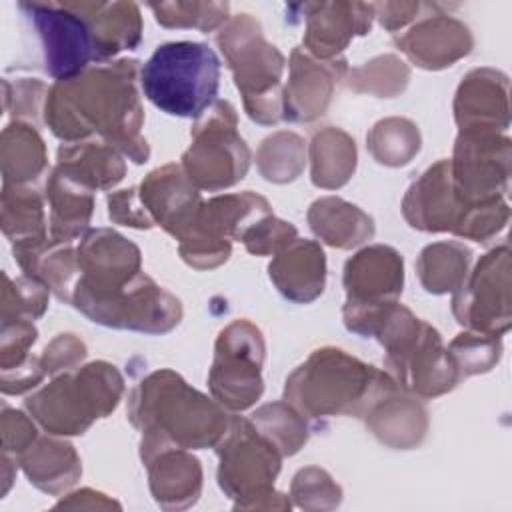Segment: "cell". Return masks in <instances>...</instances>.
<instances>
[{
	"instance_id": "cell-24",
	"label": "cell",
	"mask_w": 512,
	"mask_h": 512,
	"mask_svg": "<svg viewBox=\"0 0 512 512\" xmlns=\"http://www.w3.org/2000/svg\"><path fill=\"white\" fill-rule=\"evenodd\" d=\"M84 18L94 50L96 62H104L122 50L138 46L142 36V18L134 2H70Z\"/></svg>"
},
{
	"instance_id": "cell-44",
	"label": "cell",
	"mask_w": 512,
	"mask_h": 512,
	"mask_svg": "<svg viewBox=\"0 0 512 512\" xmlns=\"http://www.w3.org/2000/svg\"><path fill=\"white\" fill-rule=\"evenodd\" d=\"M296 228L290 222L278 220L272 214L256 222L244 236L242 242L248 252L266 256V254H278L284 246H288L296 236Z\"/></svg>"
},
{
	"instance_id": "cell-41",
	"label": "cell",
	"mask_w": 512,
	"mask_h": 512,
	"mask_svg": "<svg viewBox=\"0 0 512 512\" xmlns=\"http://www.w3.org/2000/svg\"><path fill=\"white\" fill-rule=\"evenodd\" d=\"M48 304V288L30 276L12 280L4 274L2 294V320H24L34 322L44 314Z\"/></svg>"
},
{
	"instance_id": "cell-34",
	"label": "cell",
	"mask_w": 512,
	"mask_h": 512,
	"mask_svg": "<svg viewBox=\"0 0 512 512\" xmlns=\"http://www.w3.org/2000/svg\"><path fill=\"white\" fill-rule=\"evenodd\" d=\"M312 160V182L318 188H340L344 186L356 168V146L354 140L338 130L324 128L314 134L310 142Z\"/></svg>"
},
{
	"instance_id": "cell-22",
	"label": "cell",
	"mask_w": 512,
	"mask_h": 512,
	"mask_svg": "<svg viewBox=\"0 0 512 512\" xmlns=\"http://www.w3.org/2000/svg\"><path fill=\"white\" fill-rule=\"evenodd\" d=\"M454 116L460 130L508 128V80L492 68L472 70L458 86Z\"/></svg>"
},
{
	"instance_id": "cell-45",
	"label": "cell",
	"mask_w": 512,
	"mask_h": 512,
	"mask_svg": "<svg viewBox=\"0 0 512 512\" xmlns=\"http://www.w3.org/2000/svg\"><path fill=\"white\" fill-rule=\"evenodd\" d=\"M84 356H86V346L82 340H78L74 334H60L46 346L40 362L46 374L56 376L62 370L64 372L74 370V366L80 364Z\"/></svg>"
},
{
	"instance_id": "cell-8",
	"label": "cell",
	"mask_w": 512,
	"mask_h": 512,
	"mask_svg": "<svg viewBox=\"0 0 512 512\" xmlns=\"http://www.w3.org/2000/svg\"><path fill=\"white\" fill-rule=\"evenodd\" d=\"M216 452L218 484L228 498L236 500L234 508H260V500L274 496L282 454L250 420L230 416Z\"/></svg>"
},
{
	"instance_id": "cell-20",
	"label": "cell",
	"mask_w": 512,
	"mask_h": 512,
	"mask_svg": "<svg viewBox=\"0 0 512 512\" xmlns=\"http://www.w3.org/2000/svg\"><path fill=\"white\" fill-rule=\"evenodd\" d=\"M140 200L154 224L178 238L196 216L202 198L182 166L166 164L152 170L138 188Z\"/></svg>"
},
{
	"instance_id": "cell-19",
	"label": "cell",
	"mask_w": 512,
	"mask_h": 512,
	"mask_svg": "<svg viewBox=\"0 0 512 512\" xmlns=\"http://www.w3.org/2000/svg\"><path fill=\"white\" fill-rule=\"evenodd\" d=\"M298 8L306 14L304 46L320 60H332L354 36L368 34L374 18V4L362 2H316Z\"/></svg>"
},
{
	"instance_id": "cell-21",
	"label": "cell",
	"mask_w": 512,
	"mask_h": 512,
	"mask_svg": "<svg viewBox=\"0 0 512 512\" xmlns=\"http://www.w3.org/2000/svg\"><path fill=\"white\" fill-rule=\"evenodd\" d=\"M394 44L420 68L440 70L466 56L472 46L468 26L446 14H434L414 24L406 34L396 36Z\"/></svg>"
},
{
	"instance_id": "cell-49",
	"label": "cell",
	"mask_w": 512,
	"mask_h": 512,
	"mask_svg": "<svg viewBox=\"0 0 512 512\" xmlns=\"http://www.w3.org/2000/svg\"><path fill=\"white\" fill-rule=\"evenodd\" d=\"M374 10H378L380 24L394 32L398 28H402L404 24H408L420 10L418 2H386V4H374Z\"/></svg>"
},
{
	"instance_id": "cell-47",
	"label": "cell",
	"mask_w": 512,
	"mask_h": 512,
	"mask_svg": "<svg viewBox=\"0 0 512 512\" xmlns=\"http://www.w3.org/2000/svg\"><path fill=\"white\" fill-rule=\"evenodd\" d=\"M36 440V426L32 420L18 412L10 410L6 404L2 408V452H16L20 456Z\"/></svg>"
},
{
	"instance_id": "cell-40",
	"label": "cell",
	"mask_w": 512,
	"mask_h": 512,
	"mask_svg": "<svg viewBox=\"0 0 512 512\" xmlns=\"http://www.w3.org/2000/svg\"><path fill=\"white\" fill-rule=\"evenodd\" d=\"M228 4L224 2H162L150 4L156 20L168 28H198L202 32L214 30L228 18Z\"/></svg>"
},
{
	"instance_id": "cell-1",
	"label": "cell",
	"mask_w": 512,
	"mask_h": 512,
	"mask_svg": "<svg viewBox=\"0 0 512 512\" xmlns=\"http://www.w3.org/2000/svg\"><path fill=\"white\" fill-rule=\"evenodd\" d=\"M136 74V60L100 62L76 78L52 84L44 102V120L52 134L66 142L100 134L136 164L146 162L150 150L140 134L144 110Z\"/></svg>"
},
{
	"instance_id": "cell-6",
	"label": "cell",
	"mask_w": 512,
	"mask_h": 512,
	"mask_svg": "<svg viewBox=\"0 0 512 512\" xmlns=\"http://www.w3.org/2000/svg\"><path fill=\"white\" fill-rule=\"evenodd\" d=\"M124 390L116 366L92 362L76 374H62L26 400L28 412L50 434H84L96 418L108 416Z\"/></svg>"
},
{
	"instance_id": "cell-38",
	"label": "cell",
	"mask_w": 512,
	"mask_h": 512,
	"mask_svg": "<svg viewBox=\"0 0 512 512\" xmlns=\"http://www.w3.org/2000/svg\"><path fill=\"white\" fill-rule=\"evenodd\" d=\"M258 168L270 182H290L304 168V140L294 132H276L258 148Z\"/></svg>"
},
{
	"instance_id": "cell-11",
	"label": "cell",
	"mask_w": 512,
	"mask_h": 512,
	"mask_svg": "<svg viewBox=\"0 0 512 512\" xmlns=\"http://www.w3.org/2000/svg\"><path fill=\"white\" fill-rule=\"evenodd\" d=\"M452 186L470 210L476 204L502 200L510 176V140L492 130H460L450 160Z\"/></svg>"
},
{
	"instance_id": "cell-39",
	"label": "cell",
	"mask_w": 512,
	"mask_h": 512,
	"mask_svg": "<svg viewBox=\"0 0 512 512\" xmlns=\"http://www.w3.org/2000/svg\"><path fill=\"white\" fill-rule=\"evenodd\" d=\"M408 78H410L408 66L400 58L392 54H384V56L372 58L360 68H354L350 72L348 86L354 92H372L382 98H392L406 88Z\"/></svg>"
},
{
	"instance_id": "cell-15",
	"label": "cell",
	"mask_w": 512,
	"mask_h": 512,
	"mask_svg": "<svg viewBox=\"0 0 512 512\" xmlns=\"http://www.w3.org/2000/svg\"><path fill=\"white\" fill-rule=\"evenodd\" d=\"M78 310L92 322L148 334H164L182 318L180 300L162 290L144 272L114 294L84 304Z\"/></svg>"
},
{
	"instance_id": "cell-36",
	"label": "cell",
	"mask_w": 512,
	"mask_h": 512,
	"mask_svg": "<svg viewBox=\"0 0 512 512\" xmlns=\"http://www.w3.org/2000/svg\"><path fill=\"white\" fill-rule=\"evenodd\" d=\"M250 422L280 450L282 456L296 454L308 440V426L304 416L286 400L258 408Z\"/></svg>"
},
{
	"instance_id": "cell-30",
	"label": "cell",
	"mask_w": 512,
	"mask_h": 512,
	"mask_svg": "<svg viewBox=\"0 0 512 512\" xmlns=\"http://www.w3.org/2000/svg\"><path fill=\"white\" fill-rule=\"evenodd\" d=\"M14 258L26 276L40 280L60 300L72 302V292L78 280V260L70 242H46L14 250Z\"/></svg>"
},
{
	"instance_id": "cell-42",
	"label": "cell",
	"mask_w": 512,
	"mask_h": 512,
	"mask_svg": "<svg viewBox=\"0 0 512 512\" xmlns=\"http://www.w3.org/2000/svg\"><path fill=\"white\" fill-rule=\"evenodd\" d=\"M448 352L456 362L460 374L470 376V374L486 372L498 362L502 354V342H500V336L470 330V332L458 334L450 342Z\"/></svg>"
},
{
	"instance_id": "cell-29",
	"label": "cell",
	"mask_w": 512,
	"mask_h": 512,
	"mask_svg": "<svg viewBox=\"0 0 512 512\" xmlns=\"http://www.w3.org/2000/svg\"><path fill=\"white\" fill-rule=\"evenodd\" d=\"M308 224L322 242L334 248H354L374 236L372 218L358 206L336 196L312 202Z\"/></svg>"
},
{
	"instance_id": "cell-16",
	"label": "cell",
	"mask_w": 512,
	"mask_h": 512,
	"mask_svg": "<svg viewBox=\"0 0 512 512\" xmlns=\"http://www.w3.org/2000/svg\"><path fill=\"white\" fill-rule=\"evenodd\" d=\"M404 262L390 246H368L344 266L346 304L342 314L372 310L390 302L402 292Z\"/></svg>"
},
{
	"instance_id": "cell-46",
	"label": "cell",
	"mask_w": 512,
	"mask_h": 512,
	"mask_svg": "<svg viewBox=\"0 0 512 512\" xmlns=\"http://www.w3.org/2000/svg\"><path fill=\"white\" fill-rule=\"evenodd\" d=\"M108 216L124 226L132 228H152L154 220L144 208L138 188L120 190L108 196Z\"/></svg>"
},
{
	"instance_id": "cell-33",
	"label": "cell",
	"mask_w": 512,
	"mask_h": 512,
	"mask_svg": "<svg viewBox=\"0 0 512 512\" xmlns=\"http://www.w3.org/2000/svg\"><path fill=\"white\" fill-rule=\"evenodd\" d=\"M46 170V146L38 130L22 120L8 124L2 132L4 184L24 186Z\"/></svg>"
},
{
	"instance_id": "cell-4",
	"label": "cell",
	"mask_w": 512,
	"mask_h": 512,
	"mask_svg": "<svg viewBox=\"0 0 512 512\" xmlns=\"http://www.w3.org/2000/svg\"><path fill=\"white\" fill-rule=\"evenodd\" d=\"M144 96L162 112L202 118L216 104L220 60L202 42H168L158 46L140 70Z\"/></svg>"
},
{
	"instance_id": "cell-43",
	"label": "cell",
	"mask_w": 512,
	"mask_h": 512,
	"mask_svg": "<svg viewBox=\"0 0 512 512\" xmlns=\"http://www.w3.org/2000/svg\"><path fill=\"white\" fill-rule=\"evenodd\" d=\"M292 496L300 508L322 510L338 506L342 490L326 470L318 466H308L294 476Z\"/></svg>"
},
{
	"instance_id": "cell-27",
	"label": "cell",
	"mask_w": 512,
	"mask_h": 512,
	"mask_svg": "<svg viewBox=\"0 0 512 512\" xmlns=\"http://www.w3.org/2000/svg\"><path fill=\"white\" fill-rule=\"evenodd\" d=\"M94 190L80 184L64 170L54 168L46 182V198L50 202V238L56 242H72L84 236L88 228Z\"/></svg>"
},
{
	"instance_id": "cell-12",
	"label": "cell",
	"mask_w": 512,
	"mask_h": 512,
	"mask_svg": "<svg viewBox=\"0 0 512 512\" xmlns=\"http://www.w3.org/2000/svg\"><path fill=\"white\" fill-rule=\"evenodd\" d=\"M18 8L32 20L42 52L44 70L56 82L76 78L96 60L94 42L84 18L70 2H18Z\"/></svg>"
},
{
	"instance_id": "cell-18",
	"label": "cell",
	"mask_w": 512,
	"mask_h": 512,
	"mask_svg": "<svg viewBox=\"0 0 512 512\" xmlns=\"http://www.w3.org/2000/svg\"><path fill=\"white\" fill-rule=\"evenodd\" d=\"M402 212L412 228L424 232H456L468 208L454 192L450 160L436 162L408 188Z\"/></svg>"
},
{
	"instance_id": "cell-14",
	"label": "cell",
	"mask_w": 512,
	"mask_h": 512,
	"mask_svg": "<svg viewBox=\"0 0 512 512\" xmlns=\"http://www.w3.org/2000/svg\"><path fill=\"white\" fill-rule=\"evenodd\" d=\"M508 256V244L494 248L454 290L452 312L462 326L492 336H500L510 328Z\"/></svg>"
},
{
	"instance_id": "cell-28",
	"label": "cell",
	"mask_w": 512,
	"mask_h": 512,
	"mask_svg": "<svg viewBox=\"0 0 512 512\" xmlns=\"http://www.w3.org/2000/svg\"><path fill=\"white\" fill-rule=\"evenodd\" d=\"M18 462L30 482L48 494H60L82 474V464L74 446L52 438L34 440L18 456Z\"/></svg>"
},
{
	"instance_id": "cell-37",
	"label": "cell",
	"mask_w": 512,
	"mask_h": 512,
	"mask_svg": "<svg viewBox=\"0 0 512 512\" xmlns=\"http://www.w3.org/2000/svg\"><path fill=\"white\" fill-rule=\"evenodd\" d=\"M366 142L376 162L404 166L420 150V132L418 126L406 118H386L370 130Z\"/></svg>"
},
{
	"instance_id": "cell-13",
	"label": "cell",
	"mask_w": 512,
	"mask_h": 512,
	"mask_svg": "<svg viewBox=\"0 0 512 512\" xmlns=\"http://www.w3.org/2000/svg\"><path fill=\"white\" fill-rule=\"evenodd\" d=\"M78 280L72 292L76 308L102 300L140 274V250L114 230H88L76 250Z\"/></svg>"
},
{
	"instance_id": "cell-35",
	"label": "cell",
	"mask_w": 512,
	"mask_h": 512,
	"mask_svg": "<svg viewBox=\"0 0 512 512\" xmlns=\"http://www.w3.org/2000/svg\"><path fill=\"white\" fill-rule=\"evenodd\" d=\"M470 250L458 242H436L420 252L416 262L418 278L426 292H454L468 276Z\"/></svg>"
},
{
	"instance_id": "cell-5",
	"label": "cell",
	"mask_w": 512,
	"mask_h": 512,
	"mask_svg": "<svg viewBox=\"0 0 512 512\" xmlns=\"http://www.w3.org/2000/svg\"><path fill=\"white\" fill-rule=\"evenodd\" d=\"M374 338L386 348V366L406 392L432 398L452 390L462 378L438 330L402 304L388 310Z\"/></svg>"
},
{
	"instance_id": "cell-26",
	"label": "cell",
	"mask_w": 512,
	"mask_h": 512,
	"mask_svg": "<svg viewBox=\"0 0 512 512\" xmlns=\"http://www.w3.org/2000/svg\"><path fill=\"white\" fill-rule=\"evenodd\" d=\"M150 490L162 508H186L194 504L202 488L200 462L184 448H168L148 462Z\"/></svg>"
},
{
	"instance_id": "cell-48",
	"label": "cell",
	"mask_w": 512,
	"mask_h": 512,
	"mask_svg": "<svg viewBox=\"0 0 512 512\" xmlns=\"http://www.w3.org/2000/svg\"><path fill=\"white\" fill-rule=\"evenodd\" d=\"M42 92H48V88L34 80H20L14 84V116L16 118H34L40 110Z\"/></svg>"
},
{
	"instance_id": "cell-10",
	"label": "cell",
	"mask_w": 512,
	"mask_h": 512,
	"mask_svg": "<svg viewBox=\"0 0 512 512\" xmlns=\"http://www.w3.org/2000/svg\"><path fill=\"white\" fill-rule=\"evenodd\" d=\"M264 340L248 320L228 324L218 340L208 384L216 402L230 410L250 408L262 394Z\"/></svg>"
},
{
	"instance_id": "cell-31",
	"label": "cell",
	"mask_w": 512,
	"mask_h": 512,
	"mask_svg": "<svg viewBox=\"0 0 512 512\" xmlns=\"http://www.w3.org/2000/svg\"><path fill=\"white\" fill-rule=\"evenodd\" d=\"M56 168L90 190L116 186L126 170L118 150L106 142H68L60 146Z\"/></svg>"
},
{
	"instance_id": "cell-9",
	"label": "cell",
	"mask_w": 512,
	"mask_h": 512,
	"mask_svg": "<svg viewBox=\"0 0 512 512\" xmlns=\"http://www.w3.org/2000/svg\"><path fill=\"white\" fill-rule=\"evenodd\" d=\"M236 122L234 106L218 100L192 128V144L182 156V170L198 190L230 188L246 176L250 150L236 132Z\"/></svg>"
},
{
	"instance_id": "cell-25",
	"label": "cell",
	"mask_w": 512,
	"mask_h": 512,
	"mask_svg": "<svg viewBox=\"0 0 512 512\" xmlns=\"http://www.w3.org/2000/svg\"><path fill=\"white\" fill-rule=\"evenodd\" d=\"M362 418L382 444L396 450L418 446L428 428L426 408L416 398L402 394L400 386L384 392Z\"/></svg>"
},
{
	"instance_id": "cell-17",
	"label": "cell",
	"mask_w": 512,
	"mask_h": 512,
	"mask_svg": "<svg viewBox=\"0 0 512 512\" xmlns=\"http://www.w3.org/2000/svg\"><path fill=\"white\" fill-rule=\"evenodd\" d=\"M344 72V58L316 60L302 48H294L290 56V78L282 90V118L290 122H312L322 116Z\"/></svg>"
},
{
	"instance_id": "cell-7",
	"label": "cell",
	"mask_w": 512,
	"mask_h": 512,
	"mask_svg": "<svg viewBox=\"0 0 512 512\" xmlns=\"http://www.w3.org/2000/svg\"><path fill=\"white\" fill-rule=\"evenodd\" d=\"M216 42L234 74L236 88L244 96V108L258 124L282 120V72L284 56L264 40L260 22L250 14H238L222 26Z\"/></svg>"
},
{
	"instance_id": "cell-3",
	"label": "cell",
	"mask_w": 512,
	"mask_h": 512,
	"mask_svg": "<svg viewBox=\"0 0 512 512\" xmlns=\"http://www.w3.org/2000/svg\"><path fill=\"white\" fill-rule=\"evenodd\" d=\"M396 380L340 348H320L288 378L284 400L306 418L352 414L362 418L366 410Z\"/></svg>"
},
{
	"instance_id": "cell-2",
	"label": "cell",
	"mask_w": 512,
	"mask_h": 512,
	"mask_svg": "<svg viewBox=\"0 0 512 512\" xmlns=\"http://www.w3.org/2000/svg\"><path fill=\"white\" fill-rule=\"evenodd\" d=\"M128 418L142 432L144 464L168 448L216 446L230 424L220 402L190 388L168 368L152 372L132 390Z\"/></svg>"
},
{
	"instance_id": "cell-32",
	"label": "cell",
	"mask_w": 512,
	"mask_h": 512,
	"mask_svg": "<svg viewBox=\"0 0 512 512\" xmlns=\"http://www.w3.org/2000/svg\"><path fill=\"white\" fill-rule=\"evenodd\" d=\"M2 230L14 250L32 248L48 240L42 198L24 186L4 184Z\"/></svg>"
},
{
	"instance_id": "cell-23",
	"label": "cell",
	"mask_w": 512,
	"mask_h": 512,
	"mask_svg": "<svg viewBox=\"0 0 512 512\" xmlns=\"http://www.w3.org/2000/svg\"><path fill=\"white\" fill-rule=\"evenodd\" d=\"M278 292L298 304L312 302L324 290L326 256L314 240L294 238L284 246L268 266Z\"/></svg>"
}]
</instances>
